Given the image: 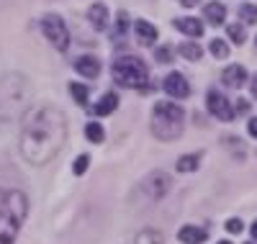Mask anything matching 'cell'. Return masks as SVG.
I'll return each mask as SVG.
<instances>
[{
	"instance_id": "obj_16",
	"label": "cell",
	"mask_w": 257,
	"mask_h": 244,
	"mask_svg": "<svg viewBox=\"0 0 257 244\" xmlns=\"http://www.w3.org/2000/svg\"><path fill=\"white\" fill-rule=\"evenodd\" d=\"M206 18H208V24L221 26L224 18H226V8H224L221 3H208V6H206Z\"/></svg>"
},
{
	"instance_id": "obj_29",
	"label": "cell",
	"mask_w": 257,
	"mask_h": 244,
	"mask_svg": "<svg viewBox=\"0 0 257 244\" xmlns=\"http://www.w3.org/2000/svg\"><path fill=\"white\" fill-rule=\"evenodd\" d=\"M155 57H157V62H167V59H170V52H167V49H157Z\"/></svg>"
},
{
	"instance_id": "obj_27",
	"label": "cell",
	"mask_w": 257,
	"mask_h": 244,
	"mask_svg": "<svg viewBox=\"0 0 257 244\" xmlns=\"http://www.w3.org/2000/svg\"><path fill=\"white\" fill-rule=\"evenodd\" d=\"M226 229H229L231 234H239V231L244 229V224H242V218H229V221H226Z\"/></svg>"
},
{
	"instance_id": "obj_19",
	"label": "cell",
	"mask_w": 257,
	"mask_h": 244,
	"mask_svg": "<svg viewBox=\"0 0 257 244\" xmlns=\"http://www.w3.org/2000/svg\"><path fill=\"white\" fill-rule=\"evenodd\" d=\"M137 244H165L162 234L155 231V229H144L139 236H137Z\"/></svg>"
},
{
	"instance_id": "obj_11",
	"label": "cell",
	"mask_w": 257,
	"mask_h": 244,
	"mask_svg": "<svg viewBox=\"0 0 257 244\" xmlns=\"http://www.w3.org/2000/svg\"><path fill=\"white\" fill-rule=\"evenodd\" d=\"M178 239H180L183 244H203V241L208 239V231L201 229V226H183V229L178 231Z\"/></svg>"
},
{
	"instance_id": "obj_14",
	"label": "cell",
	"mask_w": 257,
	"mask_h": 244,
	"mask_svg": "<svg viewBox=\"0 0 257 244\" xmlns=\"http://www.w3.org/2000/svg\"><path fill=\"white\" fill-rule=\"evenodd\" d=\"M175 29L188 34V36H201L203 34V26H201V21L198 18H178L175 21Z\"/></svg>"
},
{
	"instance_id": "obj_26",
	"label": "cell",
	"mask_w": 257,
	"mask_h": 244,
	"mask_svg": "<svg viewBox=\"0 0 257 244\" xmlns=\"http://www.w3.org/2000/svg\"><path fill=\"white\" fill-rule=\"evenodd\" d=\"M126 24H128V16H126V13L121 11V13L116 16V34H118V36H121V34L126 31Z\"/></svg>"
},
{
	"instance_id": "obj_24",
	"label": "cell",
	"mask_w": 257,
	"mask_h": 244,
	"mask_svg": "<svg viewBox=\"0 0 257 244\" xmlns=\"http://www.w3.org/2000/svg\"><path fill=\"white\" fill-rule=\"evenodd\" d=\"M211 54L216 57V59H226V57H229V47H226L221 39H213V41H211Z\"/></svg>"
},
{
	"instance_id": "obj_18",
	"label": "cell",
	"mask_w": 257,
	"mask_h": 244,
	"mask_svg": "<svg viewBox=\"0 0 257 244\" xmlns=\"http://www.w3.org/2000/svg\"><path fill=\"white\" fill-rule=\"evenodd\" d=\"M201 165V154H185V157L178 160V170L180 172H193Z\"/></svg>"
},
{
	"instance_id": "obj_10",
	"label": "cell",
	"mask_w": 257,
	"mask_h": 244,
	"mask_svg": "<svg viewBox=\"0 0 257 244\" xmlns=\"http://www.w3.org/2000/svg\"><path fill=\"white\" fill-rule=\"evenodd\" d=\"M75 70H77L82 77H98V75H100V62H98V57L82 54V57H77V62H75Z\"/></svg>"
},
{
	"instance_id": "obj_33",
	"label": "cell",
	"mask_w": 257,
	"mask_h": 244,
	"mask_svg": "<svg viewBox=\"0 0 257 244\" xmlns=\"http://www.w3.org/2000/svg\"><path fill=\"white\" fill-rule=\"evenodd\" d=\"M252 236L257 239V221H254V224H252Z\"/></svg>"
},
{
	"instance_id": "obj_34",
	"label": "cell",
	"mask_w": 257,
	"mask_h": 244,
	"mask_svg": "<svg viewBox=\"0 0 257 244\" xmlns=\"http://www.w3.org/2000/svg\"><path fill=\"white\" fill-rule=\"evenodd\" d=\"M219 244H231V241H219Z\"/></svg>"
},
{
	"instance_id": "obj_35",
	"label": "cell",
	"mask_w": 257,
	"mask_h": 244,
	"mask_svg": "<svg viewBox=\"0 0 257 244\" xmlns=\"http://www.w3.org/2000/svg\"><path fill=\"white\" fill-rule=\"evenodd\" d=\"M249 244H254V241H249Z\"/></svg>"
},
{
	"instance_id": "obj_7",
	"label": "cell",
	"mask_w": 257,
	"mask_h": 244,
	"mask_svg": "<svg viewBox=\"0 0 257 244\" xmlns=\"http://www.w3.org/2000/svg\"><path fill=\"white\" fill-rule=\"evenodd\" d=\"M206 103H208L211 116H216V118H221V121H229V118L234 116V110H231V105H229V98L221 95L219 90H211Z\"/></svg>"
},
{
	"instance_id": "obj_12",
	"label": "cell",
	"mask_w": 257,
	"mask_h": 244,
	"mask_svg": "<svg viewBox=\"0 0 257 244\" xmlns=\"http://www.w3.org/2000/svg\"><path fill=\"white\" fill-rule=\"evenodd\" d=\"M88 21L100 31V29H105V24H108V8H105L103 3H95V6H90V11H88Z\"/></svg>"
},
{
	"instance_id": "obj_13",
	"label": "cell",
	"mask_w": 257,
	"mask_h": 244,
	"mask_svg": "<svg viewBox=\"0 0 257 244\" xmlns=\"http://www.w3.org/2000/svg\"><path fill=\"white\" fill-rule=\"evenodd\" d=\"M134 31H137L139 44H155V41H157V29L149 24V21H137Z\"/></svg>"
},
{
	"instance_id": "obj_31",
	"label": "cell",
	"mask_w": 257,
	"mask_h": 244,
	"mask_svg": "<svg viewBox=\"0 0 257 244\" xmlns=\"http://www.w3.org/2000/svg\"><path fill=\"white\" fill-rule=\"evenodd\" d=\"M249 87H252V95L257 98V75H252V82H249Z\"/></svg>"
},
{
	"instance_id": "obj_8",
	"label": "cell",
	"mask_w": 257,
	"mask_h": 244,
	"mask_svg": "<svg viewBox=\"0 0 257 244\" xmlns=\"http://www.w3.org/2000/svg\"><path fill=\"white\" fill-rule=\"evenodd\" d=\"M162 87H165V93L173 95V98H188L190 95V85H188L185 75H180V72H170L165 77Z\"/></svg>"
},
{
	"instance_id": "obj_17",
	"label": "cell",
	"mask_w": 257,
	"mask_h": 244,
	"mask_svg": "<svg viewBox=\"0 0 257 244\" xmlns=\"http://www.w3.org/2000/svg\"><path fill=\"white\" fill-rule=\"evenodd\" d=\"M85 137H88V142H93V144H100L103 139H105V131H103V126L100 124H88L85 126Z\"/></svg>"
},
{
	"instance_id": "obj_32",
	"label": "cell",
	"mask_w": 257,
	"mask_h": 244,
	"mask_svg": "<svg viewBox=\"0 0 257 244\" xmlns=\"http://www.w3.org/2000/svg\"><path fill=\"white\" fill-rule=\"evenodd\" d=\"M180 3H183V6H196L198 0H180Z\"/></svg>"
},
{
	"instance_id": "obj_25",
	"label": "cell",
	"mask_w": 257,
	"mask_h": 244,
	"mask_svg": "<svg viewBox=\"0 0 257 244\" xmlns=\"http://www.w3.org/2000/svg\"><path fill=\"white\" fill-rule=\"evenodd\" d=\"M88 162H90L88 154H80V157L75 160V165H72V172H75V175H82L85 170H88Z\"/></svg>"
},
{
	"instance_id": "obj_30",
	"label": "cell",
	"mask_w": 257,
	"mask_h": 244,
	"mask_svg": "<svg viewBox=\"0 0 257 244\" xmlns=\"http://www.w3.org/2000/svg\"><path fill=\"white\" fill-rule=\"evenodd\" d=\"M249 134L257 139V116H252V118H249Z\"/></svg>"
},
{
	"instance_id": "obj_9",
	"label": "cell",
	"mask_w": 257,
	"mask_h": 244,
	"mask_svg": "<svg viewBox=\"0 0 257 244\" xmlns=\"http://www.w3.org/2000/svg\"><path fill=\"white\" fill-rule=\"evenodd\" d=\"M221 80L226 87H242L247 82V70L242 64H229V67L221 72Z\"/></svg>"
},
{
	"instance_id": "obj_5",
	"label": "cell",
	"mask_w": 257,
	"mask_h": 244,
	"mask_svg": "<svg viewBox=\"0 0 257 244\" xmlns=\"http://www.w3.org/2000/svg\"><path fill=\"white\" fill-rule=\"evenodd\" d=\"M147 77H149V72L144 67V62L137 57H121L113 64V80L123 87H132V90L142 87V85H147Z\"/></svg>"
},
{
	"instance_id": "obj_6",
	"label": "cell",
	"mask_w": 257,
	"mask_h": 244,
	"mask_svg": "<svg viewBox=\"0 0 257 244\" xmlns=\"http://www.w3.org/2000/svg\"><path fill=\"white\" fill-rule=\"evenodd\" d=\"M41 31H44L47 41L52 44L54 49H59V52L67 49V44H70V31H67V26H64V21H62L59 16L49 13V16L41 18Z\"/></svg>"
},
{
	"instance_id": "obj_23",
	"label": "cell",
	"mask_w": 257,
	"mask_h": 244,
	"mask_svg": "<svg viewBox=\"0 0 257 244\" xmlns=\"http://www.w3.org/2000/svg\"><path fill=\"white\" fill-rule=\"evenodd\" d=\"M70 93H72V98L77 100V105H88V87H85V85L72 82V85H70Z\"/></svg>"
},
{
	"instance_id": "obj_3",
	"label": "cell",
	"mask_w": 257,
	"mask_h": 244,
	"mask_svg": "<svg viewBox=\"0 0 257 244\" xmlns=\"http://www.w3.org/2000/svg\"><path fill=\"white\" fill-rule=\"evenodd\" d=\"M29 98L26 80L21 75H6L0 80V118H13L21 113Z\"/></svg>"
},
{
	"instance_id": "obj_15",
	"label": "cell",
	"mask_w": 257,
	"mask_h": 244,
	"mask_svg": "<svg viewBox=\"0 0 257 244\" xmlns=\"http://www.w3.org/2000/svg\"><path fill=\"white\" fill-rule=\"evenodd\" d=\"M116 105H118V95H116V93H105V95L95 103V113H98V116H111L113 110H116Z\"/></svg>"
},
{
	"instance_id": "obj_28",
	"label": "cell",
	"mask_w": 257,
	"mask_h": 244,
	"mask_svg": "<svg viewBox=\"0 0 257 244\" xmlns=\"http://www.w3.org/2000/svg\"><path fill=\"white\" fill-rule=\"evenodd\" d=\"M234 105H237V108H234V110H237V113H249V100L239 98V100L234 103Z\"/></svg>"
},
{
	"instance_id": "obj_2",
	"label": "cell",
	"mask_w": 257,
	"mask_h": 244,
	"mask_svg": "<svg viewBox=\"0 0 257 244\" xmlns=\"http://www.w3.org/2000/svg\"><path fill=\"white\" fill-rule=\"evenodd\" d=\"M26 216L29 201L24 193L16 188L0 190V244H16Z\"/></svg>"
},
{
	"instance_id": "obj_22",
	"label": "cell",
	"mask_w": 257,
	"mask_h": 244,
	"mask_svg": "<svg viewBox=\"0 0 257 244\" xmlns=\"http://www.w3.org/2000/svg\"><path fill=\"white\" fill-rule=\"evenodd\" d=\"M201 44H180V57L185 59H201Z\"/></svg>"
},
{
	"instance_id": "obj_4",
	"label": "cell",
	"mask_w": 257,
	"mask_h": 244,
	"mask_svg": "<svg viewBox=\"0 0 257 244\" xmlns=\"http://www.w3.org/2000/svg\"><path fill=\"white\" fill-rule=\"evenodd\" d=\"M183 108L175 105V103H157L155 110H152V131H155V137L170 142V139H178L180 137V131H183Z\"/></svg>"
},
{
	"instance_id": "obj_21",
	"label": "cell",
	"mask_w": 257,
	"mask_h": 244,
	"mask_svg": "<svg viewBox=\"0 0 257 244\" xmlns=\"http://www.w3.org/2000/svg\"><path fill=\"white\" fill-rule=\"evenodd\" d=\"M226 31H229V39H231L234 44H244L247 31H244V26H242V24H229V26H226Z\"/></svg>"
},
{
	"instance_id": "obj_1",
	"label": "cell",
	"mask_w": 257,
	"mask_h": 244,
	"mask_svg": "<svg viewBox=\"0 0 257 244\" xmlns=\"http://www.w3.org/2000/svg\"><path fill=\"white\" fill-rule=\"evenodd\" d=\"M64 142H67V118L54 105L34 108L26 116L18 139L24 160L36 167L49 165L62 152Z\"/></svg>"
},
{
	"instance_id": "obj_20",
	"label": "cell",
	"mask_w": 257,
	"mask_h": 244,
	"mask_svg": "<svg viewBox=\"0 0 257 244\" xmlns=\"http://www.w3.org/2000/svg\"><path fill=\"white\" fill-rule=\"evenodd\" d=\"M239 18H242V24H257V6L242 3L239 6Z\"/></svg>"
}]
</instances>
